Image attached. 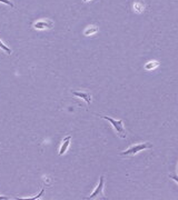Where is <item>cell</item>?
I'll return each mask as SVG.
<instances>
[{
    "mask_svg": "<svg viewBox=\"0 0 178 200\" xmlns=\"http://www.w3.org/2000/svg\"><path fill=\"white\" fill-rule=\"evenodd\" d=\"M97 116L100 117V118H102V119L107 120V121H109V122L112 124V127L115 128L116 132H117L118 136H119L120 138H126V137H127V135H126V130L124 128V125H122V120H115V119H112V118H110V117H107V116H102V115H97Z\"/></svg>",
    "mask_w": 178,
    "mask_h": 200,
    "instance_id": "obj_1",
    "label": "cell"
},
{
    "mask_svg": "<svg viewBox=\"0 0 178 200\" xmlns=\"http://www.w3.org/2000/svg\"><path fill=\"white\" fill-rule=\"evenodd\" d=\"M153 145L149 144V142H145V144H140V145H135L130 147L129 149H127L126 151H124L120 154V156H130V155H136L137 152L142 151L144 149H152Z\"/></svg>",
    "mask_w": 178,
    "mask_h": 200,
    "instance_id": "obj_2",
    "label": "cell"
},
{
    "mask_svg": "<svg viewBox=\"0 0 178 200\" xmlns=\"http://www.w3.org/2000/svg\"><path fill=\"white\" fill-rule=\"evenodd\" d=\"M104 184H105V180H104V176L100 177V181H99V185L97 187L95 191L92 192V195L89 196V198L88 199H94V198H96L98 196H102V189H104Z\"/></svg>",
    "mask_w": 178,
    "mask_h": 200,
    "instance_id": "obj_3",
    "label": "cell"
},
{
    "mask_svg": "<svg viewBox=\"0 0 178 200\" xmlns=\"http://www.w3.org/2000/svg\"><path fill=\"white\" fill-rule=\"evenodd\" d=\"M52 26H54V22L50 20H40L36 22L34 27L36 29H45V28H52Z\"/></svg>",
    "mask_w": 178,
    "mask_h": 200,
    "instance_id": "obj_4",
    "label": "cell"
},
{
    "mask_svg": "<svg viewBox=\"0 0 178 200\" xmlns=\"http://www.w3.org/2000/svg\"><path fill=\"white\" fill-rule=\"evenodd\" d=\"M72 95L76 96V97H79V98H82V99L86 101L87 104L89 105L92 102V96L89 95L88 92H80V91H72Z\"/></svg>",
    "mask_w": 178,
    "mask_h": 200,
    "instance_id": "obj_5",
    "label": "cell"
},
{
    "mask_svg": "<svg viewBox=\"0 0 178 200\" xmlns=\"http://www.w3.org/2000/svg\"><path fill=\"white\" fill-rule=\"evenodd\" d=\"M70 140H71L70 136H68V137H66V138L64 139V142H62V145H61V147H60V150H59V156L64 155V154L66 152V150L68 149L69 144H70Z\"/></svg>",
    "mask_w": 178,
    "mask_h": 200,
    "instance_id": "obj_6",
    "label": "cell"
},
{
    "mask_svg": "<svg viewBox=\"0 0 178 200\" xmlns=\"http://www.w3.org/2000/svg\"><path fill=\"white\" fill-rule=\"evenodd\" d=\"M158 66H159V62H158V61H149V62H147L146 66H145V69L154 70V69H156Z\"/></svg>",
    "mask_w": 178,
    "mask_h": 200,
    "instance_id": "obj_7",
    "label": "cell"
},
{
    "mask_svg": "<svg viewBox=\"0 0 178 200\" xmlns=\"http://www.w3.org/2000/svg\"><path fill=\"white\" fill-rule=\"evenodd\" d=\"M97 31H98V28H97L96 26H92L90 28H88V29L85 31V35H86V36H90V35H92V34L97 32Z\"/></svg>",
    "mask_w": 178,
    "mask_h": 200,
    "instance_id": "obj_8",
    "label": "cell"
},
{
    "mask_svg": "<svg viewBox=\"0 0 178 200\" xmlns=\"http://www.w3.org/2000/svg\"><path fill=\"white\" fill-rule=\"evenodd\" d=\"M134 8H135L136 11H138V12H142V10H144V6H142L140 2H136V4L134 5Z\"/></svg>",
    "mask_w": 178,
    "mask_h": 200,
    "instance_id": "obj_9",
    "label": "cell"
},
{
    "mask_svg": "<svg viewBox=\"0 0 178 200\" xmlns=\"http://www.w3.org/2000/svg\"><path fill=\"white\" fill-rule=\"evenodd\" d=\"M0 48L5 50L7 54H11V49H10V48H8V47H7L6 45H4V42H2L1 40H0Z\"/></svg>",
    "mask_w": 178,
    "mask_h": 200,
    "instance_id": "obj_10",
    "label": "cell"
},
{
    "mask_svg": "<svg viewBox=\"0 0 178 200\" xmlns=\"http://www.w3.org/2000/svg\"><path fill=\"white\" fill-rule=\"evenodd\" d=\"M44 192H45V188H44V189L41 190V191H40V194H39V195H38V196H36V197H34V198H26V199H39V198H40L41 196L44 195Z\"/></svg>",
    "mask_w": 178,
    "mask_h": 200,
    "instance_id": "obj_11",
    "label": "cell"
},
{
    "mask_svg": "<svg viewBox=\"0 0 178 200\" xmlns=\"http://www.w3.org/2000/svg\"><path fill=\"white\" fill-rule=\"evenodd\" d=\"M0 2H4V4H6V5H9L10 7H12V8L15 7V6H14V4L11 2L10 0H0Z\"/></svg>",
    "mask_w": 178,
    "mask_h": 200,
    "instance_id": "obj_12",
    "label": "cell"
},
{
    "mask_svg": "<svg viewBox=\"0 0 178 200\" xmlns=\"http://www.w3.org/2000/svg\"><path fill=\"white\" fill-rule=\"evenodd\" d=\"M169 178H172V179H174L175 181H177V182H178V176H176V175H169Z\"/></svg>",
    "mask_w": 178,
    "mask_h": 200,
    "instance_id": "obj_13",
    "label": "cell"
},
{
    "mask_svg": "<svg viewBox=\"0 0 178 200\" xmlns=\"http://www.w3.org/2000/svg\"><path fill=\"white\" fill-rule=\"evenodd\" d=\"M0 199H8V197H5V196H0Z\"/></svg>",
    "mask_w": 178,
    "mask_h": 200,
    "instance_id": "obj_14",
    "label": "cell"
},
{
    "mask_svg": "<svg viewBox=\"0 0 178 200\" xmlns=\"http://www.w3.org/2000/svg\"><path fill=\"white\" fill-rule=\"evenodd\" d=\"M84 1H89V0H84Z\"/></svg>",
    "mask_w": 178,
    "mask_h": 200,
    "instance_id": "obj_15",
    "label": "cell"
}]
</instances>
